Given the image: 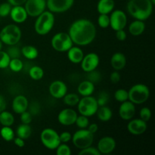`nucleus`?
<instances>
[{
    "label": "nucleus",
    "instance_id": "1",
    "mask_svg": "<svg viewBox=\"0 0 155 155\" xmlns=\"http://www.w3.org/2000/svg\"><path fill=\"white\" fill-rule=\"evenodd\" d=\"M70 37L77 45H87L92 43L96 36V27L91 21L85 18L74 21L68 31Z\"/></svg>",
    "mask_w": 155,
    "mask_h": 155
},
{
    "label": "nucleus",
    "instance_id": "2",
    "mask_svg": "<svg viewBox=\"0 0 155 155\" xmlns=\"http://www.w3.org/2000/svg\"><path fill=\"white\" fill-rule=\"evenodd\" d=\"M153 7L151 0H130L127 5V11L133 18L143 21L151 17Z\"/></svg>",
    "mask_w": 155,
    "mask_h": 155
},
{
    "label": "nucleus",
    "instance_id": "3",
    "mask_svg": "<svg viewBox=\"0 0 155 155\" xmlns=\"http://www.w3.org/2000/svg\"><path fill=\"white\" fill-rule=\"evenodd\" d=\"M34 29L37 34L45 36L48 34L54 24V16L50 11H44L42 14L36 17Z\"/></svg>",
    "mask_w": 155,
    "mask_h": 155
},
{
    "label": "nucleus",
    "instance_id": "4",
    "mask_svg": "<svg viewBox=\"0 0 155 155\" xmlns=\"http://www.w3.org/2000/svg\"><path fill=\"white\" fill-rule=\"evenodd\" d=\"M21 29L16 24H8L0 31V40L7 45L18 44L21 40Z\"/></svg>",
    "mask_w": 155,
    "mask_h": 155
},
{
    "label": "nucleus",
    "instance_id": "5",
    "mask_svg": "<svg viewBox=\"0 0 155 155\" xmlns=\"http://www.w3.org/2000/svg\"><path fill=\"white\" fill-rule=\"evenodd\" d=\"M129 100L135 104H141L148 101L150 89L146 85L139 83L132 86L128 91Z\"/></svg>",
    "mask_w": 155,
    "mask_h": 155
},
{
    "label": "nucleus",
    "instance_id": "6",
    "mask_svg": "<svg viewBox=\"0 0 155 155\" xmlns=\"http://www.w3.org/2000/svg\"><path fill=\"white\" fill-rule=\"evenodd\" d=\"M77 106L79 113L88 117L95 115L98 108L96 98L92 97V95L83 96L82 98H80Z\"/></svg>",
    "mask_w": 155,
    "mask_h": 155
},
{
    "label": "nucleus",
    "instance_id": "7",
    "mask_svg": "<svg viewBox=\"0 0 155 155\" xmlns=\"http://www.w3.org/2000/svg\"><path fill=\"white\" fill-rule=\"evenodd\" d=\"M71 140L76 148L81 150L92 145L94 141V134L86 129H80L73 135Z\"/></svg>",
    "mask_w": 155,
    "mask_h": 155
},
{
    "label": "nucleus",
    "instance_id": "8",
    "mask_svg": "<svg viewBox=\"0 0 155 155\" xmlns=\"http://www.w3.org/2000/svg\"><path fill=\"white\" fill-rule=\"evenodd\" d=\"M52 48L59 52L68 51L74 45L69 34L64 32H60L54 35L51 41Z\"/></svg>",
    "mask_w": 155,
    "mask_h": 155
},
{
    "label": "nucleus",
    "instance_id": "9",
    "mask_svg": "<svg viewBox=\"0 0 155 155\" xmlns=\"http://www.w3.org/2000/svg\"><path fill=\"white\" fill-rule=\"evenodd\" d=\"M40 140L42 145L50 150H55L61 144L59 134L51 128L44 129L40 134Z\"/></svg>",
    "mask_w": 155,
    "mask_h": 155
},
{
    "label": "nucleus",
    "instance_id": "10",
    "mask_svg": "<svg viewBox=\"0 0 155 155\" xmlns=\"http://www.w3.org/2000/svg\"><path fill=\"white\" fill-rule=\"evenodd\" d=\"M24 8L30 17L36 18L46 8V0H27Z\"/></svg>",
    "mask_w": 155,
    "mask_h": 155
},
{
    "label": "nucleus",
    "instance_id": "11",
    "mask_svg": "<svg viewBox=\"0 0 155 155\" xmlns=\"http://www.w3.org/2000/svg\"><path fill=\"white\" fill-rule=\"evenodd\" d=\"M74 0H47L46 7L52 13H64L74 5Z\"/></svg>",
    "mask_w": 155,
    "mask_h": 155
},
{
    "label": "nucleus",
    "instance_id": "12",
    "mask_svg": "<svg viewBox=\"0 0 155 155\" xmlns=\"http://www.w3.org/2000/svg\"><path fill=\"white\" fill-rule=\"evenodd\" d=\"M110 16V26L114 31L123 30L127 24V17L122 10L112 11Z\"/></svg>",
    "mask_w": 155,
    "mask_h": 155
},
{
    "label": "nucleus",
    "instance_id": "13",
    "mask_svg": "<svg viewBox=\"0 0 155 155\" xmlns=\"http://www.w3.org/2000/svg\"><path fill=\"white\" fill-rule=\"evenodd\" d=\"M77 111L72 108H65L61 110L60 113L58 115V120L61 125L72 126L75 124L76 120H77Z\"/></svg>",
    "mask_w": 155,
    "mask_h": 155
},
{
    "label": "nucleus",
    "instance_id": "14",
    "mask_svg": "<svg viewBox=\"0 0 155 155\" xmlns=\"http://www.w3.org/2000/svg\"><path fill=\"white\" fill-rule=\"evenodd\" d=\"M99 62L100 59L98 54L95 52H91L84 55L80 64L83 71L87 73L96 69L99 64Z\"/></svg>",
    "mask_w": 155,
    "mask_h": 155
},
{
    "label": "nucleus",
    "instance_id": "15",
    "mask_svg": "<svg viewBox=\"0 0 155 155\" xmlns=\"http://www.w3.org/2000/svg\"><path fill=\"white\" fill-rule=\"evenodd\" d=\"M49 93L54 98H63L68 93L67 85L61 80H54L50 84L48 88Z\"/></svg>",
    "mask_w": 155,
    "mask_h": 155
},
{
    "label": "nucleus",
    "instance_id": "16",
    "mask_svg": "<svg viewBox=\"0 0 155 155\" xmlns=\"http://www.w3.org/2000/svg\"><path fill=\"white\" fill-rule=\"evenodd\" d=\"M116 148V141L110 136H104L98 142L97 148L100 154H108L114 151Z\"/></svg>",
    "mask_w": 155,
    "mask_h": 155
},
{
    "label": "nucleus",
    "instance_id": "17",
    "mask_svg": "<svg viewBox=\"0 0 155 155\" xmlns=\"http://www.w3.org/2000/svg\"><path fill=\"white\" fill-rule=\"evenodd\" d=\"M136 114V106L133 102L127 100L121 103L119 107V115L124 120H130L133 119Z\"/></svg>",
    "mask_w": 155,
    "mask_h": 155
},
{
    "label": "nucleus",
    "instance_id": "18",
    "mask_svg": "<svg viewBox=\"0 0 155 155\" xmlns=\"http://www.w3.org/2000/svg\"><path fill=\"white\" fill-rule=\"evenodd\" d=\"M147 122L142 120V119H133L130 120L128 125H127V130L129 133L135 136H139L145 133L147 130Z\"/></svg>",
    "mask_w": 155,
    "mask_h": 155
},
{
    "label": "nucleus",
    "instance_id": "19",
    "mask_svg": "<svg viewBox=\"0 0 155 155\" xmlns=\"http://www.w3.org/2000/svg\"><path fill=\"white\" fill-rule=\"evenodd\" d=\"M9 15H10L12 21L17 24L24 23L28 17V15H27V12H26L25 8L23 5L13 6L12 8Z\"/></svg>",
    "mask_w": 155,
    "mask_h": 155
},
{
    "label": "nucleus",
    "instance_id": "20",
    "mask_svg": "<svg viewBox=\"0 0 155 155\" xmlns=\"http://www.w3.org/2000/svg\"><path fill=\"white\" fill-rule=\"evenodd\" d=\"M29 102L27 98L24 95H17L12 101V109L14 112L18 114H21L28 108Z\"/></svg>",
    "mask_w": 155,
    "mask_h": 155
},
{
    "label": "nucleus",
    "instance_id": "21",
    "mask_svg": "<svg viewBox=\"0 0 155 155\" xmlns=\"http://www.w3.org/2000/svg\"><path fill=\"white\" fill-rule=\"evenodd\" d=\"M127 64V58L121 52H116L110 58V65L115 71H121Z\"/></svg>",
    "mask_w": 155,
    "mask_h": 155
},
{
    "label": "nucleus",
    "instance_id": "22",
    "mask_svg": "<svg viewBox=\"0 0 155 155\" xmlns=\"http://www.w3.org/2000/svg\"><path fill=\"white\" fill-rule=\"evenodd\" d=\"M67 52H68V60L74 64H80L84 57L83 51L78 46L73 45Z\"/></svg>",
    "mask_w": 155,
    "mask_h": 155
},
{
    "label": "nucleus",
    "instance_id": "23",
    "mask_svg": "<svg viewBox=\"0 0 155 155\" xmlns=\"http://www.w3.org/2000/svg\"><path fill=\"white\" fill-rule=\"evenodd\" d=\"M114 0H99L97 4V11L99 15H108L114 10Z\"/></svg>",
    "mask_w": 155,
    "mask_h": 155
},
{
    "label": "nucleus",
    "instance_id": "24",
    "mask_svg": "<svg viewBox=\"0 0 155 155\" xmlns=\"http://www.w3.org/2000/svg\"><path fill=\"white\" fill-rule=\"evenodd\" d=\"M77 91L83 97L92 95L95 91V84L87 80H84L79 84Z\"/></svg>",
    "mask_w": 155,
    "mask_h": 155
},
{
    "label": "nucleus",
    "instance_id": "25",
    "mask_svg": "<svg viewBox=\"0 0 155 155\" xmlns=\"http://www.w3.org/2000/svg\"><path fill=\"white\" fill-rule=\"evenodd\" d=\"M145 30V24L143 21L136 20L129 26V32L132 36H139L144 33Z\"/></svg>",
    "mask_w": 155,
    "mask_h": 155
},
{
    "label": "nucleus",
    "instance_id": "26",
    "mask_svg": "<svg viewBox=\"0 0 155 155\" xmlns=\"http://www.w3.org/2000/svg\"><path fill=\"white\" fill-rule=\"evenodd\" d=\"M96 114L98 119L102 122H107L111 119L112 116H113L112 110H110V107H107L106 105L98 107L96 111Z\"/></svg>",
    "mask_w": 155,
    "mask_h": 155
},
{
    "label": "nucleus",
    "instance_id": "27",
    "mask_svg": "<svg viewBox=\"0 0 155 155\" xmlns=\"http://www.w3.org/2000/svg\"><path fill=\"white\" fill-rule=\"evenodd\" d=\"M21 51V54L28 60L36 59L39 55V51L37 48L33 45H24Z\"/></svg>",
    "mask_w": 155,
    "mask_h": 155
},
{
    "label": "nucleus",
    "instance_id": "28",
    "mask_svg": "<svg viewBox=\"0 0 155 155\" xmlns=\"http://www.w3.org/2000/svg\"><path fill=\"white\" fill-rule=\"evenodd\" d=\"M32 134V129L30 124H21L18 127L16 130V135L18 137L23 139H27L30 137Z\"/></svg>",
    "mask_w": 155,
    "mask_h": 155
},
{
    "label": "nucleus",
    "instance_id": "29",
    "mask_svg": "<svg viewBox=\"0 0 155 155\" xmlns=\"http://www.w3.org/2000/svg\"><path fill=\"white\" fill-rule=\"evenodd\" d=\"M15 123L13 114L5 110L0 113V124L2 127H12Z\"/></svg>",
    "mask_w": 155,
    "mask_h": 155
},
{
    "label": "nucleus",
    "instance_id": "30",
    "mask_svg": "<svg viewBox=\"0 0 155 155\" xmlns=\"http://www.w3.org/2000/svg\"><path fill=\"white\" fill-rule=\"evenodd\" d=\"M29 76L34 80H39L43 77L44 71L39 66H33L29 69Z\"/></svg>",
    "mask_w": 155,
    "mask_h": 155
},
{
    "label": "nucleus",
    "instance_id": "31",
    "mask_svg": "<svg viewBox=\"0 0 155 155\" xmlns=\"http://www.w3.org/2000/svg\"><path fill=\"white\" fill-rule=\"evenodd\" d=\"M1 137L6 142H11L15 139V133L11 127H2L0 130Z\"/></svg>",
    "mask_w": 155,
    "mask_h": 155
},
{
    "label": "nucleus",
    "instance_id": "32",
    "mask_svg": "<svg viewBox=\"0 0 155 155\" xmlns=\"http://www.w3.org/2000/svg\"><path fill=\"white\" fill-rule=\"evenodd\" d=\"M63 101L65 104L73 107V106L77 105L80 101V98H79V95L76 93H67L63 97Z\"/></svg>",
    "mask_w": 155,
    "mask_h": 155
},
{
    "label": "nucleus",
    "instance_id": "33",
    "mask_svg": "<svg viewBox=\"0 0 155 155\" xmlns=\"http://www.w3.org/2000/svg\"><path fill=\"white\" fill-rule=\"evenodd\" d=\"M8 67L13 72L18 73L24 68V64L20 58L11 59Z\"/></svg>",
    "mask_w": 155,
    "mask_h": 155
},
{
    "label": "nucleus",
    "instance_id": "34",
    "mask_svg": "<svg viewBox=\"0 0 155 155\" xmlns=\"http://www.w3.org/2000/svg\"><path fill=\"white\" fill-rule=\"evenodd\" d=\"M114 98L118 102H124V101L129 100L128 91L124 89H119L114 92Z\"/></svg>",
    "mask_w": 155,
    "mask_h": 155
},
{
    "label": "nucleus",
    "instance_id": "35",
    "mask_svg": "<svg viewBox=\"0 0 155 155\" xmlns=\"http://www.w3.org/2000/svg\"><path fill=\"white\" fill-rule=\"evenodd\" d=\"M86 80L95 84V83H99L100 80H101V74L98 71H97L96 69L93 70V71L87 72Z\"/></svg>",
    "mask_w": 155,
    "mask_h": 155
},
{
    "label": "nucleus",
    "instance_id": "36",
    "mask_svg": "<svg viewBox=\"0 0 155 155\" xmlns=\"http://www.w3.org/2000/svg\"><path fill=\"white\" fill-rule=\"evenodd\" d=\"M11 58L8 53L4 51H0V69H5L8 67Z\"/></svg>",
    "mask_w": 155,
    "mask_h": 155
},
{
    "label": "nucleus",
    "instance_id": "37",
    "mask_svg": "<svg viewBox=\"0 0 155 155\" xmlns=\"http://www.w3.org/2000/svg\"><path fill=\"white\" fill-rule=\"evenodd\" d=\"M6 52L8 53V54L11 59L20 58L21 54V51L19 49L18 47L15 46V45H9Z\"/></svg>",
    "mask_w": 155,
    "mask_h": 155
},
{
    "label": "nucleus",
    "instance_id": "38",
    "mask_svg": "<svg viewBox=\"0 0 155 155\" xmlns=\"http://www.w3.org/2000/svg\"><path fill=\"white\" fill-rule=\"evenodd\" d=\"M98 24L101 28H107L110 26V17L107 15L100 14L98 18Z\"/></svg>",
    "mask_w": 155,
    "mask_h": 155
},
{
    "label": "nucleus",
    "instance_id": "39",
    "mask_svg": "<svg viewBox=\"0 0 155 155\" xmlns=\"http://www.w3.org/2000/svg\"><path fill=\"white\" fill-rule=\"evenodd\" d=\"M75 124L80 129H86L89 124V118L88 117L80 114V116H77Z\"/></svg>",
    "mask_w": 155,
    "mask_h": 155
},
{
    "label": "nucleus",
    "instance_id": "40",
    "mask_svg": "<svg viewBox=\"0 0 155 155\" xmlns=\"http://www.w3.org/2000/svg\"><path fill=\"white\" fill-rule=\"evenodd\" d=\"M97 102H98V107L100 106H104L108 103L109 100H110V96H109V94L107 92H101L98 95V98H96Z\"/></svg>",
    "mask_w": 155,
    "mask_h": 155
},
{
    "label": "nucleus",
    "instance_id": "41",
    "mask_svg": "<svg viewBox=\"0 0 155 155\" xmlns=\"http://www.w3.org/2000/svg\"><path fill=\"white\" fill-rule=\"evenodd\" d=\"M56 154L58 155H71V148L65 143H61L56 148Z\"/></svg>",
    "mask_w": 155,
    "mask_h": 155
},
{
    "label": "nucleus",
    "instance_id": "42",
    "mask_svg": "<svg viewBox=\"0 0 155 155\" xmlns=\"http://www.w3.org/2000/svg\"><path fill=\"white\" fill-rule=\"evenodd\" d=\"M12 6L8 2L2 3L0 5V17L1 18H6L10 14Z\"/></svg>",
    "mask_w": 155,
    "mask_h": 155
},
{
    "label": "nucleus",
    "instance_id": "43",
    "mask_svg": "<svg viewBox=\"0 0 155 155\" xmlns=\"http://www.w3.org/2000/svg\"><path fill=\"white\" fill-rule=\"evenodd\" d=\"M28 111L33 116H36V115L39 114L41 112V106L37 101H34V102H32L30 105H28Z\"/></svg>",
    "mask_w": 155,
    "mask_h": 155
},
{
    "label": "nucleus",
    "instance_id": "44",
    "mask_svg": "<svg viewBox=\"0 0 155 155\" xmlns=\"http://www.w3.org/2000/svg\"><path fill=\"white\" fill-rule=\"evenodd\" d=\"M139 116H140V119L145 122H148L151 117V110L148 107H142L139 112Z\"/></svg>",
    "mask_w": 155,
    "mask_h": 155
},
{
    "label": "nucleus",
    "instance_id": "45",
    "mask_svg": "<svg viewBox=\"0 0 155 155\" xmlns=\"http://www.w3.org/2000/svg\"><path fill=\"white\" fill-rule=\"evenodd\" d=\"M80 155H84V154H92V155H100V152L98 151V148H95V147H92V145L87 147L86 148H83V149L80 150V151L79 152Z\"/></svg>",
    "mask_w": 155,
    "mask_h": 155
},
{
    "label": "nucleus",
    "instance_id": "46",
    "mask_svg": "<svg viewBox=\"0 0 155 155\" xmlns=\"http://www.w3.org/2000/svg\"><path fill=\"white\" fill-rule=\"evenodd\" d=\"M20 119L22 124H30L33 120V115L27 110L20 114Z\"/></svg>",
    "mask_w": 155,
    "mask_h": 155
},
{
    "label": "nucleus",
    "instance_id": "47",
    "mask_svg": "<svg viewBox=\"0 0 155 155\" xmlns=\"http://www.w3.org/2000/svg\"><path fill=\"white\" fill-rule=\"evenodd\" d=\"M61 143H67L72 139V135L69 132H63L59 135Z\"/></svg>",
    "mask_w": 155,
    "mask_h": 155
},
{
    "label": "nucleus",
    "instance_id": "48",
    "mask_svg": "<svg viewBox=\"0 0 155 155\" xmlns=\"http://www.w3.org/2000/svg\"><path fill=\"white\" fill-rule=\"evenodd\" d=\"M110 80L114 84H116V83H119L120 80V74L118 72V71H115L110 74Z\"/></svg>",
    "mask_w": 155,
    "mask_h": 155
},
{
    "label": "nucleus",
    "instance_id": "49",
    "mask_svg": "<svg viewBox=\"0 0 155 155\" xmlns=\"http://www.w3.org/2000/svg\"><path fill=\"white\" fill-rule=\"evenodd\" d=\"M127 36V33H126V31L124 30V29H123V30H117V31H116V38L117 40L123 42V41L126 40Z\"/></svg>",
    "mask_w": 155,
    "mask_h": 155
},
{
    "label": "nucleus",
    "instance_id": "50",
    "mask_svg": "<svg viewBox=\"0 0 155 155\" xmlns=\"http://www.w3.org/2000/svg\"><path fill=\"white\" fill-rule=\"evenodd\" d=\"M27 0H8V2L12 6L23 5Z\"/></svg>",
    "mask_w": 155,
    "mask_h": 155
},
{
    "label": "nucleus",
    "instance_id": "51",
    "mask_svg": "<svg viewBox=\"0 0 155 155\" xmlns=\"http://www.w3.org/2000/svg\"><path fill=\"white\" fill-rule=\"evenodd\" d=\"M14 140V142H15V145H17L18 147H19V148H23V147L24 146V145H25V142H24V139H21V138L20 137H15V139H13Z\"/></svg>",
    "mask_w": 155,
    "mask_h": 155
},
{
    "label": "nucleus",
    "instance_id": "52",
    "mask_svg": "<svg viewBox=\"0 0 155 155\" xmlns=\"http://www.w3.org/2000/svg\"><path fill=\"white\" fill-rule=\"evenodd\" d=\"M6 105H7V104H6L5 98H4L3 95H0V113L5 110Z\"/></svg>",
    "mask_w": 155,
    "mask_h": 155
},
{
    "label": "nucleus",
    "instance_id": "53",
    "mask_svg": "<svg viewBox=\"0 0 155 155\" xmlns=\"http://www.w3.org/2000/svg\"><path fill=\"white\" fill-rule=\"evenodd\" d=\"M87 130H89L90 133H92V134H95V133H97L98 130V127L96 124H89L87 127Z\"/></svg>",
    "mask_w": 155,
    "mask_h": 155
},
{
    "label": "nucleus",
    "instance_id": "54",
    "mask_svg": "<svg viewBox=\"0 0 155 155\" xmlns=\"http://www.w3.org/2000/svg\"><path fill=\"white\" fill-rule=\"evenodd\" d=\"M2 42L1 40H0V51L2 50Z\"/></svg>",
    "mask_w": 155,
    "mask_h": 155
},
{
    "label": "nucleus",
    "instance_id": "55",
    "mask_svg": "<svg viewBox=\"0 0 155 155\" xmlns=\"http://www.w3.org/2000/svg\"><path fill=\"white\" fill-rule=\"evenodd\" d=\"M151 2L153 3V5H155V0H151Z\"/></svg>",
    "mask_w": 155,
    "mask_h": 155
}]
</instances>
